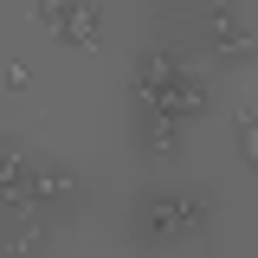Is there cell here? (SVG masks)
<instances>
[{
  "instance_id": "6da1fadb",
  "label": "cell",
  "mask_w": 258,
  "mask_h": 258,
  "mask_svg": "<svg viewBox=\"0 0 258 258\" xmlns=\"http://www.w3.org/2000/svg\"><path fill=\"white\" fill-rule=\"evenodd\" d=\"M194 45L220 71H252L258 64V26L239 7H194Z\"/></svg>"
},
{
  "instance_id": "7a4b0ae2",
  "label": "cell",
  "mask_w": 258,
  "mask_h": 258,
  "mask_svg": "<svg viewBox=\"0 0 258 258\" xmlns=\"http://www.w3.org/2000/svg\"><path fill=\"white\" fill-rule=\"evenodd\" d=\"M123 232L136 252H161V245L181 252V187H142L123 213Z\"/></svg>"
},
{
  "instance_id": "3957f363",
  "label": "cell",
  "mask_w": 258,
  "mask_h": 258,
  "mask_svg": "<svg viewBox=\"0 0 258 258\" xmlns=\"http://www.w3.org/2000/svg\"><path fill=\"white\" fill-rule=\"evenodd\" d=\"M32 20L52 26V39H58V45H78V52H103V45H110L103 7H91V0H39Z\"/></svg>"
},
{
  "instance_id": "277c9868",
  "label": "cell",
  "mask_w": 258,
  "mask_h": 258,
  "mask_svg": "<svg viewBox=\"0 0 258 258\" xmlns=\"http://www.w3.org/2000/svg\"><path fill=\"white\" fill-rule=\"evenodd\" d=\"M129 149L149 168H181L187 161V129L174 116H129Z\"/></svg>"
},
{
  "instance_id": "5b68a950",
  "label": "cell",
  "mask_w": 258,
  "mask_h": 258,
  "mask_svg": "<svg viewBox=\"0 0 258 258\" xmlns=\"http://www.w3.org/2000/svg\"><path fill=\"white\" fill-rule=\"evenodd\" d=\"M84 200H91V181H84L78 168H64V161H45V168H39V187H32V213L58 220V213H78Z\"/></svg>"
},
{
  "instance_id": "8992f818",
  "label": "cell",
  "mask_w": 258,
  "mask_h": 258,
  "mask_svg": "<svg viewBox=\"0 0 258 258\" xmlns=\"http://www.w3.org/2000/svg\"><path fill=\"white\" fill-rule=\"evenodd\" d=\"M39 168H45V161H39V155H26L20 142H7V149H0V220H7V213H32Z\"/></svg>"
},
{
  "instance_id": "52a82bcc",
  "label": "cell",
  "mask_w": 258,
  "mask_h": 258,
  "mask_svg": "<svg viewBox=\"0 0 258 258\" xmlns=\"http://www.w3.org/2000/svg\"><path fill=\"white\" fill-rule=\"evenodd\" d=\"M213 232H220V200H213V187L181 181V252L187 245H213Z\"/></svg>"
},
{
  "instance_id": "ba28073f",
  "label": "cell",
  "mask_w": 258,
  "mask_h": 258,
  "mask_svg": "<svg viewBox=\"0 0 258 258\" xmlns=\"http://www.w3.org/2000/svg\"><path fill=\"white\" fill-rule=\"evenodd\" d=\"M58 220H45V213H7V232H0V252L7 258H45L52 252V232Z\"/></svg>"
},
{
  "instance_id": "9c48e42d",
  "label": "cell",
  "mask_w": 258,
  "mask_h": 258,
  "mask_svg": "<svg viewBox=\"0 0 258 258\" xmlns=\"http://www.w3.org/2000/svg\"><path fill=\"white\" fill-rule=\"evenodd\" d=\"M232 149L245 161V174L258 181V110H239V116H232Z\"/></svg>"
},
{
  "instance_id": "30bf717a",
  "label": "cell",
  "mask_w": 258,
  "mask_h": 258,
  "mask_svg": "<svg viewBox=\"0 0 258 258\" xmlns=\"http://www.w3.org/2000/svg\"><path fill=\"white\" fill-rule=\"evenodd\" d=\"M181 258H226V252H213V245H187Z\"/></svg>"
},
{
  "instance_id": "8fae6325",
  "label": "cell",
  "mask_w": 258,
  "mask_h": 258,
  "mask_svg": "<svg viewBox=\"0 0 258 258\" xmlns=\"http://www.w3.org/2000/svg\"><path fill=\"white\" fill-rule=\"evenodd\" d=\"M7 142H13V136H7V123H0V149H7Z\"/></svg>"
},
{
  "instance_id": "7c38bea8",
  "label": "cell",
  "mask_w": 258,
  "mask_h": 258,
  "mask_svg": "<svg viewBox=\"0 0 258 258\" xmlns=\"http://www.w3.org/2000/svg\"><path fill=\"white\" fill-rule=\"evenodd\" d=\"M0 258H7V252H0Z\"/></svg>"
}]
</instances>
